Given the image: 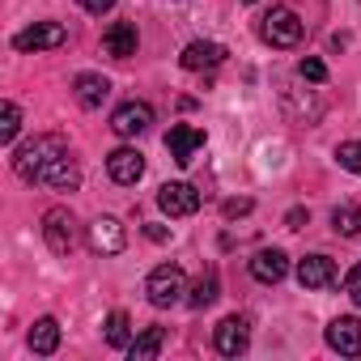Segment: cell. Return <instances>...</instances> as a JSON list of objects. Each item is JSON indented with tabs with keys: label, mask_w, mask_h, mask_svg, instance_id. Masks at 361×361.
I'll return each instance as SVG.
<instances>
[{
	"label": "cell",
	"mask_w": 361,
	"mask_h": 361,
	"mask_svg": "<svg viewBox=\"0 0 361 361\" xmlns=\"http://www.w3.org/2000/svg\"><path fill=\"white\" fill-rule=\"evenodd\" d=\"M336 161H340L344 170H353V174H361V140H344V145L336 149Z\"/></svg>",
	"instance_id": "obj_25"
},
{
	"label": "cell",
	"mask_w": 361,
	"mask_h": 361,
	"mask_svg": "<svg viewBox=\"0 0 361 361\" xmlns=\"http://www.w3.org/2000/svg\"><path fill=\"white\" fill-rule=\"evenodd\" d=\"M106 174L115 178V183H123V188L136 183V178L145 174V153L140 149H128V145L123 149H111L106 153Z\"/></svg>",
	"instance_id": "obj_12"
},
{
	"label": "cell",
	"mask_w": 361,
	"mask_h": 361,
	"mask_svg": "<svg viewBox=\"0 0 361 361\" xmlns=\"http://www.w3.org/2000/svg\"><path fill=\"white\" fill-rule=\"evenodd\" d=\"M145 238H149V243H166V238H170V230H166V226H153V221H149V226H145Z\"/></svg>",
	"instance_id": "obj_31"
},
{
	"label": "cell",
	"mask_w": 361,
	"mask_h": 361,
	"mask_svg": "<svg viewBox=\"0 0 361 361\" xmlns=\"http://www.w3.org/2000/svg\"><path fill=\"white\" fill-rule=\"evenodd\" d=\"M217 289H221L217 268H204V272H200V281H196V285H192V293H188V306H192V310L213 306V302H217Z\"/></svg>",
	"instance_id": "obj_20"
},
{
	"label": "cell",
	"mask_w": 361,
	"mask_h": 361,
	"mask_svg": "<svg viewBox=\"0 0 361 361\" xmlns=\"http://www.w3.org/2000/svg\"><path fill=\"white\" fill-rule=\"evenodd\" d=\"M213 344L221 357H243L251 348V319L247 314H226L213 331Z\"/></svg>",
	"instance_id": "obj_4"
},
{
	"label": "cell",
	"mask_w": 361,
	"mask_h": 361,
	"mask_svg": "<svg viewBox=\"0 0 361 361\" xmlns=\"http://www.w3.org/2000/svg\"><path fill=\"white\" fill-rule=\"evenodd\" d=\"M285 272H289V259H285V251H276V247H268V251H259V255L251 259V276H255L259 285H276V281H285Z\"/></svg>",
	"instance_id": "obj_18"
},
{
	"label": "cell",
	"mask_w": 361,
	"mask_h": 361,
	"mask_svg": "<svg viewBox=\"0 0 361 361\" xmlns=\"http://www.w3.org/2000/svg\"><path fill=\"white\" fill-rule=\"evenodd\" d=\"M128 247V234H123V226L115 221V217H94L90 221V251H98V255H119Z\"/></svg>",
	"instance_id": "obj_11"
},
{
	"label": "cell",
	"mask_w": 361,
	"mask_h": 361,
	"mask_svg": "<svg viewBox=\"0 0 361 361\" xmlns=\"http://www.w3.org/2000/svg\"><path fill=\"white\" fill-rule=\"evenodd\" d=\"M43 238H47V247L56 255H73V247H77V221H73V213L68 209H47L43 213Z\"/></svg>",
	"instance_id": "obj_5"
},
{
	"label": "cell",
	"mask_w": 361,
	"mask_h": 361,
	"mask_svg": "<svg viewBox=\"0 0 361 361\" xmlns=\"http://www.w3.org/2000/svg\"><path fill=\"white\" fill-rule=\"evenodd\" d=\"M106 344L111 348H128L132 344V319L123 310H111L106 314Z\"/></svg>",
	"instance_id": "obj_23"
},
{
	"label": "cell",
	"mask_w": 361,
	"mask_h": 361,
	"mask_svg": "<svg viewBox=\"0 0 361 361\" xmlns=\"http://www.w3.org/2000/svg\"><path fill=\"white\" fill-rule=\"evenodd\" d=\"M166 149H170V157H174L178 166H192L196 153L204 149V132L192 128V123H174V128L166 132Z\"/></svg>",
	"instance_id": "obj_6"
},
{
	"label": "cell",
	"mask_w": 361,
	"mask_h": 361,
	"mask_svg": "<svg viewBox=\"0 0 361 361\" xmlns=\"http://www.w3.org/2000/svg\"><path fill=\"white\" fill-rule=\"evenodd\" d=\"M68 39V30L60 26V22H35V26H26L18 39H13V47L18 51H51V47H60Z\"/></svg>",
	"instance_id": "obj_7"
},
{
	"label": "cell",
	"mask_w": 361,
	"mask_h": 361,
	"mask_svg": "<svg viewBox=\"0 0 361 361\" xmlns=\"http://www.w3.org/2000/svg\"><path fill=\"white\" fill-rule=\"evenodd\" d=\"M251 209H255V204H251V196H238V200H226V204H221V213H226L230 221H234V217H247Z\"/></svg>",
	"instance_id": "obj_28"
},
{
	"label": "cell",
	"mask_w": 361,
	"mask_h": 361,
	"mask_svg": "<svg viewBox=\"0 0 361 361\" xmlns=\"http://www.w3.org/2000/svg\"><path fill=\"white\" fill-rule=\"evenodd\" d=\"M161 344H166V331H161V327H145V331L128 344V353H132V361H153V357L161 353Z\"/></svg>",
	"instance_id": "obj_21"
},
{
	"label": "cell",
	"mask_w": 361,
	"mask_h": 361,
	"mask_svg": "<svg viewBox=\"0 0 361 361\" xmlns=\"http://www.w3.org/2000/svg\"><path fill=\"white\" fill-rule=\"evenodd\" d=\"M344 293L353 298V306H361V264L344 272Z\"/></svg>",
	"instance_id": "obj_27"
},
{
	"label": "cell",
	"mask_w": 361,
	"mask_h": 361,
	"mask_svg": "<svg viewBox=\"0 0 361 361\" xmlns=\"http://www.w3.org/2000/svg\"><path fill=\"white\" fill-rule=\"evenodd\" d=\"M157 204L170 213V217H192L200 209V192L192 183H161L157 188Z\"/></svg>",
	"instance_id": "obj_10"
},
{
	"label": "cell",
	"mask_w": 361,
	"mask_h": 361,
	"mask_svg": "<svg viewBox=\"0 0 361 361\" xmlns=\"http://www.w3.org/2000/svg\"><path fill=\"white\" fill-rule=\"evenodd\" d=\"M298 77L319 85V81H327V64H323V60H314V56H306V60L298 64Z\"/></svg>",
	"instance_id": "obj_26"
},
{
	"label": "cell",
	"mask_w": 361,
	"mask_h": 361,
	"mask_svg": "<svg viewBox=\"0 0 361 361\" xmlns=\"http://www.w3.org/2000/svg\"><path fill=\"white\" fill-rule=\"evenodd\" d=\"M226 60V47L221 43H188L183 56H178V64H183L188 73H204V68H217Z\"/></svg>",
	"instance_id": "obj_17"
},
{
	"label": "cell",
	"mask_w": 361,
	"mask_h": 361,
	"mask_svg": "<svg viewBox=\"0 0 361 361\" xmlns=\"http://www.w3.org/2000/svg\"><path fill=\"white\" fill-rule=\"evenodd\" d=\"M18 132H22V106L5 102V111H0V145H13Z\"/></svg>",
	"instance_id": "obj_24"
},
{
	"label": "cell",
	"mask_w": 361,
	"mask_h": 361,
	"mask_svg": "<svg viewBox=\"0 0 361 361\" xmlns=\"http://www.w3.org/2000/svg\"><path fill=\"white\" fill-rule=\"evenodd\" d=\"M77 5H81L85 13H94V18H102V13H111V9H115V0H77Z\"/></svg>",
	"instance_id": "obj_29"
},
{
	"label": "cell",
	"mask_w": 361,
	"mask_h": 361,
	"mask_svg": "<svg viewBox=\"0 0 361 361\" xmlns=\"http://www.w3.org/2000/svg\"><path fill=\"white\" fill-rule=\"evenodd\" d=\"M30 348H35L39 357H51V353L60 348V323H56L51 314L35 319V327H30Z\"/></svg>",
	"instance_id": "obj_19"
},
{
	"label": "cell",
	"mask_w": 361,
	"mask_h": 361,
	"mask_svg": "<svg viewBox=\"0 0 361 361\" xmlns=\"http://www.w3.org/2000/svg\"><path fill=\"white\" fill-rule=\"evenodd\" d=\"M331 281H336V259H327V255L298 259V285L302 289H327Z\"/></svg>",
	"instance_id": "obj_14"
},
{
	"label": "cell",
	"mask_w": 361,
	"mask_h": 361,
	"mask_svg": "<svg viewBox=\"0 0 361 361\" xmlns=\"http://www.w3.org/2000/svg\"><path fill=\"white\" fill-rule=\"evenodd\" d=\"M39 183L51 188V192H77V188H81V166H77L68 153H60V157L39 174Z\"/></svg>",
	"instance_id": "obj_13"
},
{
	"label": "cell",
	"mask_w": 361,
	"mask_h": 361,
	"mask_svg": "<svg viewBox=\"0 0 361 361\" xmlns=\"http://www.w3.org/2000/svg\"><path fill=\"white\" fill-rule=\"evenodd\" d=\"M327 348L340 357H361V319H353V314L331 319L327 323Z\"/></svg>",
	"instance_id": "obj_9"
},
{
	"label": "cell",
	"mask_w": 361,
	"mask_h": 361,
	"mask_svg": "<svg viewBox=\"0 0 361 361\" xmlns=\"http://www.w3.org/2000/svg\"><path fill=\"white\" fill-rule=\"evenodd\" d=\"M136 26L132 22H111L106 26V35H102V51L106 56H115V60H128V56H136Z\"/></svg>",
	"instance_id": "obj_15"
},
{
	"label": "cell",
	"mask_w": 361,
	"mask_h": 361,
	"mask_svg": "<svg viewBox=\"0 0 361 361\" xmlns=\"http://www.w3.org/2000/svg\"><path fill=\"white\" fill-rule=\"evenodd\" d=\"M306 35V22L289 9V5H272L264 18H259V39L268 47H298Z\"/></svg>",
	"instance_id": "obj_2"
},
{
	"label": "cell",
	"mask_w": 361,
	"mask_h": 361,
	"mask_svg": "<svg viewBox=\"0 0 361 361\" xmlns=\"http://www.w3.org/2000/svg\"><path fill=\"white\" fill-rule=\"evenodd\" d=\"M306 221H310L306 209H289V213H285V226H289V230H306Z\"/></svg>",
	"instance_id": "obj_30"
},
{
	"label": "cell",
	"mask_w": 361,
	"mask_h": 361,
	"mask_svg": "<svg viewBox=\"0 0 361 361\" xmlns=\"http://www.w3.org/2000/svg\"><path fill=\"white\" fill-rule=\"evenodd\" d=\"M73 98H77L85 111H98V106L111 98V81L98 77V73H81V77L73 81Z\"/></svg>",
	"instance_id": "obj_16"
},
{
	"label": "cell",
	"mask_w": 361,
	"mask_h": 361,
	"mask_svg": "<svg viewBox=\"0 0 361 361\" xmlns=\"http://www.w3.org/2000/svg\"><path fill=\"white\" fill-rule=\"evenodd\" d=\"M60 153H68V140H64L60 132H43V136L18 145V153H13V170H18V178H26V183H39V174H43Z\"/></svg>",
	"instance_id": "obj_1"
},
{
	"label": "cell",
	"mask_w": 361,
	"mask_h": 361,
	"mask_svg": "<svg viewBox=\"0 0 361 361\" xmlns=\"http://www.w3.org/2000/svg\"><path fill=\"white\" fill-rule=\"evenodd\" d=\"M243 5H255V0H243Z\"/></svg>",
	"instance_id": "obj_32"
},
{
	"label": "cell",
	"mask_w": 361,
	"mask_h": 361,
	"mask_svg": "<svg viewBox=\"0 0 361 361\" xmlns=\"http://www.w3.org/2000/svg\"><path fill=\"white\" fill-rule=\"evenodd\" d=\"M145 293H149V302H153L157 310L178 306V302H183V293H188V276H183V268H178V264H161V268H153L149 281H145Z\"/></svg>",
	"instance_id": "obj_3"
},
{
	"label": "cell",
	"mask_w": 361,
	"mask_h": 361,
	"mask_svg": "<svg viewBox=\"0 0 361 361\" xmlns=\"http://www.w3.org/2000/svg\"><path fill=\"white\" fill-rule=\"evenodd\" d=\"M149 123H153V106H149V102H123V106H115V115H111V132L123 136V140L149 132Z\"/></svg>",
	"instance_id": "obj_8"
},
{
	"label": "cell",
	"mask_w": 361,
	"mask_h": 361,
	"mask_svg": "<svg viewBox=\"0 0 361 361\" xmlns=\"http://www.w3.org/2000/svg\"><path fill=\"white\" fill-rule=\"evenodd\" d=\"M331 230H336V234H344V238L361 234V209H357V204H348V200H344V204H336V209H331Z\"/></svg>",
	"instance_id": "obj_22"
}]
</instances>
